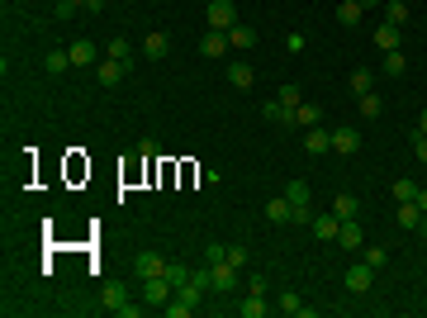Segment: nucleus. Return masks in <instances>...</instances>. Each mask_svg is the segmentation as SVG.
I'll return each mask as SVG.
<instances>
[{"label": "nucleus", "mask_w": 427, "mask_h": 318, "mask_svg": "<svg viewBox=\"0 0 427 318\" xmlns=\"http://www.w3.org/2000/svg\"><path fill=\"white\" fill-rule=\"evenodd\" d=\"M100 299H105L109 314H119V318H138V314H143V304H134L124 285H105V290H100Z\"/></svg>", "instance_id": "1"}, {"label": "nucleus", "mask_w": 427, "mask_h": 318, "mask_svg": "<svg viewBox=\"0 0 427 318\" xmlns=\"http://www.w3.org/2000/svg\"><path fill=\"white\" fill-rule=\"evenodd\" d=\"M166 299H176V285L166 280V276H152V280H143V304H166Z\"/></svg>", "instance_id": "2"}, {"label": "nucleus", "mask_w": 427, "mask_h": 318, "mask_svg": "<svg viewBox=\"0 0 427 318\" xmlns=\"http://www.w3.org/2000/svg\"><path fill=\"white\" fill-rule=\"evenodd\" d=\"M238 24V10H233V0H209V29H228Z\"/></svg>", "instance_id": "3"}, {"label": "nucleus", "mask_w": 427, "mask_h": 318, "mask_svg": "<svg viewBox=\"0 0 427 318\" xmlns=\"http://www.w3.org/2000/svg\"><path fill=\"white\" fill-rule=\"evenodd\" d=\"M371 285H375V266H371V262L347 266V290H351V294H366Z\"/></svg>", "instance_id": "4"}, {"label": "nucleus", "mask_w": 427, "mask_h": 318, "mask_svg": "<svg viewBox=\"0 0 427 318\" xmlns=\"http://www.w3.org/2000/svg\"><path fill=\"white\" fill-rule=\"evenodd\" d=\"M166 266H171V262H161L157 252H138V257H134V271H138V280H152V276H166Z\"/></svg>", "instance_id": "5"}, {"label": "nucleus", "mask_w": 427, "mask_h": 318, "mask_svg": "<svg viewBox=\"0 0 427 318\" xmlns=\"http://www.w3.org/2000/svg\"><path fill=\"white\" fill-rule=\"evenodd\" d=\"M209 280H214V290H218V294H228L233 285H238V266H233V262H214L209 266Z\"/></svg>", "instance_id": "6"}, {"label": "nucleus", "mask_w": 427, "mask_h": 318, "mask_svg": "<svg viewBox=\"0 0 427 318\" xmlns=\"http://www.w3.org/2000/svg\"><path fill=\"white\" fill-rule=\"evenodd\" d=\"M124 77H129V67H124V62H114V57L95 62V81H100V86H119Z\"/></svg>", "instance_id": "7"}, {"label": "nucleus", "mask_w": 427, "mask_h": 318, "mask_svg": "<svg viewBox=\"0 0 427 318\" xmlns=\"http://www.w3.org/2000/svg\"><path fill=\"white\" fill-rule=\"evenodd\" d=\"M337 233H342V218H337V214H314V238L337 242Z\"/></svg>", "instance_id": "8"}, {"label": "nucleus", "mask_w": 427, "mask_h": 318, "mask_svg": "<svg viewBox=\"0 0 427 318\" xmlns=\"http://www.w3.org/2000/svg\"><path fill=\"white\" fill-rule=\"evenodd\" d=\"M228 48H233V43H228V33H223V29H209V33L200 38V53H204V57H223Z\"/></svg>", "instance_id": "9"}, {"label": "nucleus", "mask_w": 427, "mask_h": 318, "mask_svg": "<svg viewBox=\"0 0 427 318\" xmlns=\"http://www.w3.org/2000/svg\"><path fill=\"white\" fill-rule=\"evenodd\" d=\"M67 53H72V67H95V62H100V57H95V43H90V38H76V43L67 48Z\"/></svg>", "instance_id": "10"}, {"label": "nucleus", "mask_w": 427, "mask_h": 318, "mask_svg": "<svg viewBox=\"0 0 427 318\" xmlns=\"http://www.w3.org/2000/svg\"><path fill=\"white\" fill-rule=\"evenodd\" d=\"M356 148H361V133H356V129H332V152L351 157Z\"/></svg>", "instance_id": "11"}, {"label": "nucleus", "mask_w": 427, "mask_h": 318, "mask_svg": "<svg viewBox=\"0 0 427 318\" xmlns=\"http://www.w3.org/2000/svg\"><path fill=\"white\" fill-rule=\"evenodd\" d=\"M171 53V38H166V33H147V38H143V57H152V62H161V57Z\"/></svg>", "instance_id": "12"}, {"label": "nucleus", "mask_w": 427, "mask_h": 318, "mask_svg": "<svg viewBox=\"0 0 427 318\" xmlns=\"http://www.w3.org/2000/svg\"><path fill=\"white\" fill-rule=\"evenodd\" d=\"M399 43H403L399 24H380V29H375V48H380V53H394Z\"/></svg>", "instance_id": "13"}, {"label": "nucleus", "mask_w": 427, "mask_h": 318, "mask_svg": "<svg viewBox=\"0 0 427 318\" xmlns=\"http://www.w3.org/2000/svg\"><path fill=\"white\" fill-rule=\"evenodd\" d=\"M266 218L271 223H294V205L285 195H275V200H266Z\"/></svg>", "instance_id": "14"}, {"label": "nucleus", "mask_w": 427, "mask_h": 318, "mask_svg": "<svg viewBox=\"0 0 427 318\" xmlns=\"http://www.w3.org/2000/svg\"><path fill=\"white\" fill-rule=\"evenodd\" d=\"M228 43H233L238 53L257 48V29H252V24H233V29H228Z\"/></svg>", "instance_id": "15"}, {"label": "nucleus", "mask_w": 427, "mask_h": 318, "mask_svg": "<svg viewBox=\"0 0 427 318\" xmlns=\"http://www.w3.org/2000/svg\"><path fill=\"white\" fill-rule=\"evenodd\" d=\"M337 242H342L347 252H356V247H366V233L356 228V218H342V233H337Z\"/></svg>", "instance_id": "16"}, {"label": "nucleus", "mask_w": 427, "mask_h": 318, "mask_svg": "<svg viewBox=\"0 0 427 318\" xmlns=\"http://www.w3.org/2000/svg\"><path fill=\"white\" fill-rule=\"evenodd\" d=\"M304 148H309V152H332V129H319V124H314L309 138H304Z\"/></svg>", "instance_id": "17"}, {"label": "nucleus", "mask_w": 427, "mask_h": 318, "mask_svg": "<svg viewBox=\"0 0 427 318\" xmlns=\"http://www.w3.org/2000/svg\"><path fill=\"white\" fill-rule=\"evenodd\" d=\"M228 81H233L238 90H252V86H257V72H252L247 62H233V67H228Z\"/></svg>", "instance_id": "18"}, {"label": "nucleus", "mask_w": 427, "mask_h": 318, "mask_svg": "<svg viewBox=\"0 0 427 318\" xmlns=\"http://www.w3.org/2000/svg\"><path fill=\"white\" fill-rule=\"evenodd\" d=\"M238 309H242V318H266L271 304H266V294H252V290H247V299H242Z\"/></svg>", "instance_id": "19"}, {"label": "nucleus", "mask_w": 427, "mask_h": 318, "mask_svg": "<svg viewBox=\"0 0 427 318\" xmlns=\"http://www.w3.org/2000/svg\"><path fill=\"white\" fill-rule=\"evenodd\" d=\"M408 72V57L394 48V53H385V62H380V77H403Z\"/></svg>", "instance_id": "20"}, {"label": "nucleus", "mask_w": 427, "mask_h": 318, "mask_svg": "<svg viewBox=\"0 0 427 318\" xmlns=\"http://www.w3.org/2000/svg\"><path fill=\"white\" fill-rule=\"evenodd\" d=\"M385 24H408V0H385Z\"/></svg>", "instance_id": "21"}, {"label": "nucleus", "mask_w": 427, "mask_h": 318, "mask_svg": "<svg viewBox=\"0 0 427 318\" xmlns=\"http://www.w3.org/2000/svg\"><path fill=\"white\" fill-rule=\"evenodd\" d=\"M72 67V53L67 48H48V77H62Z\"/></svg>", "instance_id": "22"}, {"label": "nucleus", "mask_w": 427, "mask_h": 318, "mask_svg": "<svg viewBox=\"0 0 427 318\" xmlns=\"http://www.w3.org/2000/svg\"><path fill=\"white\" fill-rule=\"evenodd\" d=\"M261 114H266L271 124H294V109H285L280 100H266V105H261Z\"/></svg>", "instance_id": "23"}, {"label": "nucleus", "mask_w": 427, "mask_h": 318, "mask_svg": "<svg viewBox=\"0 0 427 318\" xmlns=\"http://www.w3.org/2000/svg\"><path fill=\"white\" fill-rule=\"evenodd\" d=\"M361 10H366V5H356V0H342V5H337V19H342L347 29H356V24H361Z\"/></svg>", "instance_id": "24"}, {"label": "nucleus", "mask_w": 427, "mask_h": 318, "mask_svg": "<svg viewBox=\"0 0 427 318\" xmlns=\"http://www.w3.org/2000/svg\"><path fill=\"white\" fill-rule=\"evenodd\" d=\"M371 86H375V72H366V67L351 72V95H371Z\"/></svg>", "instance_id": "25"}, {"label": "nucleus", "mask_w": 427, "mask_h": 318, "mask_svg": "<svg viewBox=\"0 0 427 318\" xmlns=\"http://www.w3.org/2000/svg\"><path fill=\"white\" fill-rule=\"evenodd\" d=\"M285 200H290L294 209H304V205H309V181H290V186H285Z\"/></svg>", "instance_id": "26"}, {"label": "nucleus", "mask_w": 427, "mask_h": 318, "mask_svg": "<svg viewBox=\"0 0 427 318\" xmlns=\"http://www.w3.org/2000/svg\"><path fill=\"white\" fill-rule=\"evenodd\" d=\"M319 114H323L319 105H309V100H304V105L294 109V124H299V129H314V124H319Z\"/></svg>", "instance_id": "27"}, {"label": "nucleus", "mask_w": 427, "mask_h": 318, "mask_svg": "<svg viewBox=\"0 0 427 318\" xmlns=\"http://www.w3.org/2000/svg\"><path fill=\"white\" fill-rule=\"evenodd\" d=\"M161 314H166V318H190V314H195V304H186V299L176 294V299H166V304H161Z\"/></svg>", "instance_id": "28"}, {"label": "nucleus", "mask_w": 427, "mask_h": 318, "mask_svg": "<svg viewBox=\"0 0 427 318\" xmlns=\"http://www.w3.org/2000/svg\"><path fill=\"white\" fill-rule=\"evenodd\" d=\"M399 223H403V228H418V223H423V209H418V200L399 205Z\"/></svg>", "instance_id": "29"}, {"label": "nucleus", "mask_w": 427, "mask_h": 318, "mask_svg": "<svg viewBox=\"0 0 427 318\" xmlns=\"http://www.w3.org/2000/svg\"><path fill=\"white\" fill-rule=\"evenodd\" d=\"M356 209H361L356 195H337V200H332V214H337V218H356Z\"/></svg>", "instance_id": "30"}, {"label": "nucleus", "mask_w": 427, "mask_h": 318, "mask_svg": "<svg viewBox=\"0 0 427 318\" xmlns=\"http://www.w3.org/2000/svg\"><path fill=\"white\" fill-rule=\"evenodd\" d=\"M105 57H114V62H124V67H129V62H134V48H129V38H114Z\"/></svg>", "instance_id": "31"}, {"label": "nucleus", "mask_w": 427, "mask_h": 318, "mask_svg": "<svg viewBox=\"0 0 427 318\" xmlns=\"http://www.w3.org/2000/svg\"><path fill=\"white\" fill-rule=\"evenodd\" d=\"M275 309H280V314H304V299H299L294 290H285L280 299H275Z\"/></svg>", "instance_id": "32"}, {"label": "nucleus", "mask_w": 427, "mask_h": 318, "mask_svg": "<svg viewBox=\"0 0 427 318\" xmlns=\"http://www.w3.org/2000/svg\"><path fill=\"white\" fill-rule=\"evenodd\" d=\"M275 100H280V105H285V109H299V105H304V95H299V86H280V90H275Z\"/></svg>", "instance_id": "33"}, {"label": "nucleus", "mask_w": 427, "mask_h": 318, "mask_svg": "<svg viewBox=\"0 0 427 318\" xmlns=\"http://www.w3.org/2000/svg\"><path fill=\"white\" fill-rule=\"evenodd\" d=\"M389 195H394L399 205H408V200H418V186H413V181H394V186H389Z\"/></svg>", "instance_id": "34"}, {"label": "nucleus", "mask_w": 427, "mask_h": 318, "mask_svg": "<svg viewBox=\"0 0 427 318\" xmlns=\"http://www.w3.org/2000/svg\"><path fill=\"white\" fill-rule=\"evenodd\" d=\"M190 276H195V271H190V266H166V280H171V285H176V290H181V285H190Z\"/></svg>", "instance_id": "35"}, {"label": "nucleus", "mask_w": 427, "mask_h": 318, "mask_svg": "<svg viewBox=\"0 0 427 318\" xmlns=\"http://www.w3.org/2000/svg\"><path fill=\"white\" fill-rule=\"evenodd\" d=\"M356 100H361V114H366V119H375V114H380V95H356Z\"/></svg>", "instance_id": "36"}, {"label": "nucleus", "mask_w": 427, "mask_h": 318, "mask_svg": "<svg viewBox=\"0 0 427 318\" xmlns=\"http://www.w3.org/2000/svg\"><path fill=\"white\" fill-rule=\"evenodd\" d=\"M204 262H228V247H223V242H209V247H204Z\"/></svg>", "instance_id": "37"}, {"label": "nucleus", "mask_w": 427, "mask_h": 318, "mask_svg": "<svg viewBox=\"0 0 427 318\" xmlns=\"http://www.w3.org/2000/svg\"><path fill=\"white\" fill-rule=\"evenodd\" d=\"M366 262H371L375 271H380V266L389 262V252H385V247H366Z\"/></svg>", "instance_id": "38"}, {"label": "nucleus", "mask_w": 427, "mask_h": 318, "mask_svg": "<svg viewBox=\"0 0 427 318\" xmlns=\"http://www.w3.org/2000/svg\"><path fill=\"white\" fill-rule=\"evenodd\" d=\"M228 262H233V266H247V247H242V242H233V247H228Z\"/></svg>", "instance_id": "39"}, {"label": "nucleus", "mask_w": 427, "mask_h": 318, "mask_svg": "<svg viewBox=\"0 0 427 318\" xmlns=\"http://www.w3.org/2000/svg\"><path fill=\"white\" fill-rule=\"evenodd\" d=\"M413 157L427 161V133H418V138H413Z\"/></svg>", "instance_id": "40"}, {"label": "nucleus", "mask_w": 427, "mask_h": 318, "mask_svg": "<svg viewBox=\"0 0 427 318\" xmlns=\"http://www.w3.org/2000/svg\"><path fill=\"white\" fill-rule=\"evenodd\" d=\"M72 10H76V0H57L53 15H57V19H72Z\"/></svg>", "instance_id": "41"}, {"label": "nucleus", "mask_w": 427, "mask_h": 318, "mask_svg": "<svg viewBox=\"0 0 427 318\" xmlns=\"http://www.w3.org/2000/svg\"><path fill=\"white\" fill-rule=\"evenodd\" d=\"M247 290H252V294H266V276H261V271H257V276H252V280H247Z\"/></svg>", "instance_id": "42"}, {"label": "nucleus", "mask_w": 427, "mask_h": 318, "mask_svg": "<svg viewBox=\"0 0 427 318\" xmlns=\"http://www.w3.org/2000/svg\"><path fill=\"white\" fill-rule=\"evenodd\" d=\"M76 10H90V15H100V10H105V0H76Z\"/></svg>", "instance_id": "43"}, {"label": "nucleus", "mask_w": 427, "mask_h": 318, "mask_svg": "<svg viewBox=\"0 0 427 318\" xmlns=\"http://www.w3.org/2000/svg\"><path fill=\"white\" fill-rule=\"evenodd\" d=\"M418 209L427 214V190H423V186H418Z\"/></svg>", "instance_id": "44"}, {"label": "nucleus", "mask_w": 427, "mask_h": 318, "mask_svg": "<svg viewBox=\"0 0 427 318\" xmlns=\"http://www.w3.org/2000/svg\"><path fill=\"white\" fill-rule=\"evenodd\" d=\"M418 133H427V114H423V119H418Z\"/></svg>", "instance_id": "45"}, {"label": "nucleus", "mask_w": 427, "mask_h": 318, "mask_svg": "<svg viewBox=\"0 0 427 318\" xmlns=\"http://www.w3.org/2000/svg\"><path fill=\"white\" fill-rule=\"evenodd\" d=\"M356 5H371V0H356Z\"/></svg>", "instance_id": "46"}]
</instances>
